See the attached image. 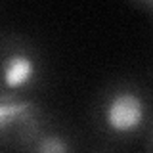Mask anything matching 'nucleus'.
Here are the masks:
<instances>
[{"label": "nucleus", "instance_id": "obj_1", "mask_svg": "<svg viewBox=\"0 0 153 153\" xmlns=\"http://www.w3.org/2000/svg\"><path fill=\"white\" fill-rule=\"evenodd\" d=\"M90 124L103 142L113 146L146 138L153 124V98L134 79H115L96 94L90 107Z\"/></svg>", "mask_w": 153, "mask_h": 153}, {"label": "nucleus", "instance_id": "obj_2", "mask_svg": "<svg viewBox=\"0 0 153 153\" xmlns=\"http://www.w3.org/2000/svg\"><path fill=\"white\" fill-rule=\"evenodd\" d=\"M48 79L44 50L23 33H2L0 94L36 96Z\"/></svg>", "mask_w": 153, "mask_h": 153}, {"label": "nucleus", "instance_id": "obj_3", "mask_svg": "<svg viewBox=\"0 0 153 153\" xmlns=\"http://www.w3.org/2000/svg\"><path fill=\"white\" fill-rule=\"evenodd\" d=\"M50 117L36 96L0 94V153H19Z\"/></svg>", "mask_w": 153, "mask_h": 153}, {"label": "nucleus", "instance_id": "obj_4", "mask_svg": "<svg viewBox=\"0 0 153 153\" xmlns=\"http://www.w3.org/2000/svg\"><path fill=\"white\" fill-rule=\"evenodd\" d=\"M19 153H82V149L73 128L59 119L50 117Z\"/></svg>", "mask_w": 153, "mask_h": 153}, {"label": "nucleus", "instance_id": "obj_5", "mask_svg": "<svg viewBox=\"0 0 153 153\" xmlns=\"http://www.w3.org/2000/svg\"><path fill=\"white\" fill-rule=\"evenodd\" d=\"M132 8L143 12L146 16H149V19L153 21V0H138V2H132Z\"/></svg>", "mask_w": 153, "mask_h": 153}, {"label": "nucleus", "instance_id": "obj_6", "mask_svg": "<svg viewBox=\"0 0 153 153\" xmlns=\"http://www.w3.org/2000/svg\"><path fill=\"white\" fill-rule=\"evenodd\" d=\"M146 153H153V124L146 136Z\"/></svg>", "mask_w": 153, "mask_h": 153}, {"label": "nucleus", "instance_id": "obj_7", "mask_svg": "<svg viewBox=\"0 0 153 153\" xmlns=\"http://www.w3.org/2000/svg\"><path fill=\"white\" fill-rule=\"evenodd\" d=\"M94 153H109V151H94Z\"/></svg>", "mask_w": 153, "mask_h": 153}]
</instances>
